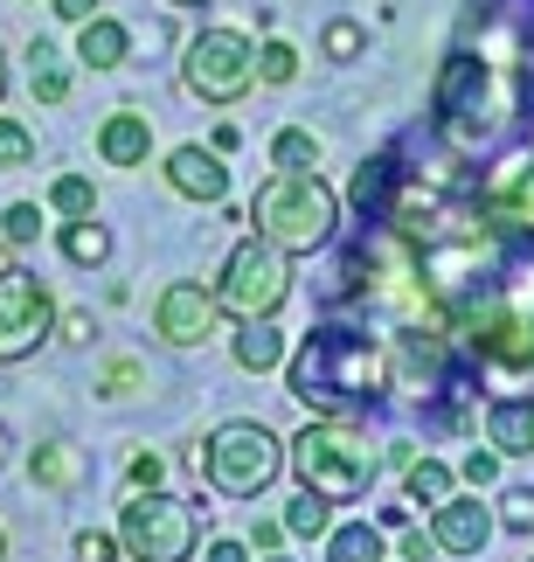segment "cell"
I'll use <instances>...</instances> for the list:
<instances>
[{
    "mask_svg": "<svg viewBox=\"0 0 534 562\" xmlns=\"http://www.w3.org/2000/svg\"><path fill=\"white\" fill-rule=\"evenodd\" d=\"M382 389H389V361L368 334L354 327H319L298 340L292 355V396L319 409V417H354V409H368Z\"/></svg>",
    "mask_w": 534,
    "mask_h": 562,
    "instance_id": "1",
    "label": "cell"
},
{
    "mask_svg": "<svg viewBox=\"0 0 534 562\" xmlns=\"http://www.w3.org/2000/svg\"><path fill=\"white\" fill-rule=\"evenodd\" d=\"M285 465L298 472V486L319 501H361L382 472V445L348 417H313L298 438L285 445Z\"/></svg>",
    "mask_w": 534,
    "mask_h": 562,
    "instance_id": "2",
    "label": "cell"
},
{
    "mask_svg": "<svg viewBox=\"0 0 534 562\" xmlns=\"http://www.w3.org/2000/svg\"><path fill=\"white\" fill-rule=\"evenodd\" d=\"M250 223H258V236L264 244H277V250H319V244H333V223H340V194L327 188L306 167V175H277L258 188V202H250Z\"/></svg>",
    "mask_w": 534,
    "mask_h": 562,
    "instance_id": "3",
    "label": "cell"
},
{
    "mask_svg": "<svg viewBox=\"0 0 534 562\" xmlns=\"http://www.w3.org/2000/svg\"><path fill=\"white\" fill-rule=\"evenodd\" d=\"M292 299V250L264 244L258 229L243 236L237 250L223 257V278H216V306L229 319H277Z\"/></svg>",
    "mask_w": 534,
    "mask_h": 562,
    "instance_id": "4",
    "label": "cell"
},
{
    "mask_svg": "<svg viewBox=\"0 0 534 562\" xmlns=\"http://www.w3.org/2000/svg\"><path fill=\"white\" fill-rule=\"evenodd\" d=\"M118 542H125L133 562H188L195 542H202V514H195V501H181V493L139 486L133 501H125Z\"/></svg>",
    "mask_w": 534,
    "mask_h": 562,
    "instance_id": "5",
    "label": "cell"
},
{
    "mask_svg": "<svg viewBox=\"0 0 534 562\" xmlns=\"http://www.w3.org/2000/svg\"><path fill=\"white\" fill-rule=\"evenodd\" d=\"M277 472H285V445H277L264 424H223L216 438L202 445V480L216 486L223 501H258Z\"/></svg>",
    "mask_w": 534,
    "mask_h": 562,
    "instance_id": "6",
    "label": "cell"
},
{
    "mask_svg": "<svg viewBox=\"0 0 534 562\" xmlns=\"http://www.w3.org/2000/svg\"><path fill=\"white\" fill-rule=\"evenodd\" d=\"M181 83L202 104H243L250 83H258V49L237 29H202L181 56Z\"/></svg>",
    "mask_w": 534,
    "mask_h": 562,
    "instance_id": "7",
    "label": "cell"
},
{
    "mask_svg": "<svg viewBox=\"0 0 534 562\" xmlns=\"http://www.w3.org/2000/svg\"><path fill=\"white\" fill-rule=\"evenodd\" d=\"M56 334V299L35 271H0V369L29 361Z\"/></svg>",
    "mask_w": 534,
    "mask_h": 562,
    "instance_id": "8",
    "label": "cell"
},
{
    "mask_svg": "<svg viewBox=\"0 0 534 562\" xmlns=\"http://www.w3.org/2000/svg\"><path fill=\"white\" fill-rule=\"evenodd\" d=\"M216 319H223L216 292L195 285V278H174V285L154 299V334L167 340V348H202V340L216 334Z\"/></svg>",
    "mask_w": 534,
    "mask_h": 562,
    "instance_id": "9",
    "label": "cell"
},
{
    "mask_svg": "<svg viewBox=\"0 0 534 562\" xmlns=\"http://www.w3.org/2000/svg\"><path fill=\"white\" fill-rule=\"evenodd\" d=\"M160 175H167V188H174L181 202H223L229 194V167H223L216 146H174Z\"/></svg>",
    "mask_w": 534,
    "mask_h": 562,
    "instance_id": "10",
    "label": "cell"
},
{
    "mask_svg": "<svg viewBox=\"0 0 534 562\" xmlns=\"http://www.w3.org/2000/svg\"><path fill=\"white\" fill-rule=\"evenodd\" d=\"M486 535H493L486 501H444V507H431V549L438 555H479Z\"/></svg>",
    "mask_w": 534,
    "mask_h": 562,
    "instance_id": "11",
    "label": "cell"
},
{
    "mask_svg": "<svg viewBox=\"0 0 534 562\" xmlns=\"http://www.w3.org/2000/svg\"><path fill=\"white\" fill-rule=\"evenodd\" d=\"M146 154H154V125H146V112H112L98 125V160L104 167H146Z\"/></svg>",
    "mask_w": 534,
    "mask_h": 562,
    "instance_id": "12",
    "label": "cell"
},
{
    "mask_svg": "<svg viewBox=\"0 0 534 562\" xmlns=\"http://www.w3.org/2000/svg\"><path fill=\"white\" fill-rule=\"evenodd\" d=\"M486 445L500 459H527L534 451V396H507V403L486 409Z\"/></svg>",
    "mask_w": 534,
    "mask_h": 562,
    "instance_id": "13",
    "label": "cell"
},
{
    "mask_svg": "<svg viewBox=\"0 0 534 562\" xmlns=\"http://www.w3.org/2000/svg\"><path fill=\"white\" fill-rule=\"evenodd\" d=\"M77 56L91 63V70H118L125 56H133V29L112 14H91V21H77Z\"/></svg>",
    "mask_w": 534,
    "mask_h": 562,
    "instance_id": "14",
    "label": "cell"
},
{
    "mask_svg": "<svg viewBox=\"0 0 534 562\" xmlns=\"http://www.w3.org/2000/svg\"><path fill=\"white\" fill-rule=\"evenodd\" d=\"M396 181H402V167H396L389 154L368 160V167L354 175V209L368 215V223H389V215H396Z\"/></svg>",
    "mask_w": 534,
    "mask_h": 562,
    "instance_id": "15",
    "label": "cell"
},
{
    "mask_svg": "<svg viewBox=\"0 0 534 562\" xmlns=\"http://www.w3.org/2000/svg\"><path fill=\"white\" fill-rule=\"evenodd\" d=\"M237 369L243 375H271L277 361H285V334L271 327V319H237Z\"/></svg>",
    "mask_w": 534,
    "mask_h": 562,
    "instance_id": "16",
    "label": "cell"
},
{
    "mask_svg": "<svg viewBox=\"0 0 534 562\" xmlns=\"http://www.w3.org/2000/svg\"><path fill=\"white\" fill-rule=\"evenodd\" d=\"M327 562H382V528L368 521H348L327 535Z\"/></svg>",
    "mask_w": 534,
    "mask_h": 562,
    "instance_id": "17",
    "label": "cell"
},
{
    "mask_svg": "<svg viewBox=\"0 0 534 562\" xmlns=\"http://www.w3.org/2000/svg\"><path fill=\"white\" fill-rule=\"evenodd\" d=\"M63 257H70V265H104V257H112V229L91 223V215H77V223L63 229Z\"/></svg>",
    "mask_w": 534,
    "mask_h": 562,
    "instance_id": "18",
    "label": "cell"
},
{
    "mask_svg": "<svg viewBox=\"0 0 534 562\" xmlns=\"http://www.w3.org/2000/svg\"><path fill=\"white\" fill-rule=\"evenodd\" d=\"M271 167H285V175H306V167H319V139L306 133V125H285V133L271 139Z\"/></svg>",
    "mask_w": 534,
    "mask_h": 562,
    "instance_id": "19",
    "label": "cell"
},
{
    "mask_svg": "<svg viewBox=\"0 0 534 562\" xmlns=\"http://www.w3.org/2000/svg\"><path fill=\"white\" fill-rule=\"evenodd\" d=\"M452 465H438V459H410V501H423V507H444L452 501Z\"/></svg>",
    "mask_w": 534,
    "mask_h": 562,
    "instance_id": "20",
    "label": "cell"
},
{
    "mask_svg": "<svg viewBox=\"0 0 534 562\" xmlns=\"http://www.w3.org/2000/svg\"><path fill=\"white\" fill-rule=\"evenodd\" d=\"M35 98L42 104H63V98H70V70H63V56L49 49V42H35Z\"/></svg>",
    "mask_w": 534,
    "mask_h": 562,
    "instance_id": "21",
    "label": "cell"
},
{
    "mask_svg": "<svg viewBox=\"0 0 534 562\" xmlns=\"http://www.w3.org/2000/svg\"><path fill=\"white\" fill-rule=\"evenodd\" d=\"M29 472H35V486H49V493H70V480H77V459H70L63 445H35Z\"/></svg>",
    "mask_w": 534,
    "mask_h": 562,
    "instance_id": "22",
    "label": "cell"
},
{
    "mask_svg": "<svg viewBox=\"0 0 534 562\" xmlns=\"http://www.w3.org/2000/svg\"><path fill=\"white\" fill-rule=\"evenodd\" d=\"M327 521H333V501H319V493H298L285 507V535H327Z\"/></svg>",
    "mask_w": 534,
    "mask_h": 562,
    "instance_id": "23",
    "label": "cell"
},
{
    "mask_svg": "<svg viewBox=\"0 0 534 562\" xmlns=\"http://www.w3.org/2000/svg\"><path fill=\"white\" fill-rule=\"evenodd\" d=\"M49 209L77 223V215H91V209H98V194H91V181H83V175H63V181L49 188Z\"/></svg>",
    "mask_w": 534,
    "mask_h": 562,
    "instance_id": "24",
    "label": "cell"
},
{
    "mask_svg": "<svg viewBox=\"0 0 534 562\" xmlns=\"http://www.w3.org/2000/svg\"><path fill=\"white\" fill-rule=\"evenodd\" d=\"M298 77V49L292 42H264L258 49V83H292Z\"/></svg>",
    "mask_w": 534,
    "mask_h": 562,
    "instance_id": "25",
    "label": "cell"
},
{
    "mask_svg": "<svg viewBox=\"0 0 534 562\" xmlns=\"http://www.w3.org/2000/svg\"><path fill=\"white\" fill-rule=\"evenodd\" d=\"M35 160V133L14 119H0V167H29Z\"/></svg>",
    "mask_w": 534,
    "mask_h": 562,
    "instance_id": "26",
    "label": "cell"
},
{
    "mask_svg": "<svg viewBox=\"0 0 534 562\" xmlns=\"http://www.w3.org/2000/svg\"><path fill=\"white\" fill-rule=\"evenodd\" d=\"M35 229H42V209L35 202H14L8 215H0V236H8V244H35Z\"/></svg>",
    "mask_w": 534,
    "mask_h": 562,
    "instance_id": "27",
    "label": "cell"
},
{
    "mask_svg": "<svg viewBox=\"0 0 534 562\" xmlns=\"http://www.w3.org/2000/svg\"><path fill=\"white\" fill-rule=\"evenodd\" d=\"M327 56H340V63L361 56V29H354V21H327Z\"/></svg>",
    "mask_w": 534,
    "mask_h": 562,
    "instance_id": "28",
    "label": "cell"
},
{
    "mask_svg": "<svg viewBox=\"0 0 534 562\" xmlns=\"http://www.w3.org/2000/svg\"><path fill=\"white\" fill-rule=\"evenodd\" d=\"M139 389V361H112L104 369V396H133Z\"/></svg>",
    "mask_w": 534,
    "mask_h": 562,
    "instance_id": "29",
    "label": "cell"
},
{
    "mask_svg": "<svg viewBox=\"0 0 534 562\" xmlns=\"http://www.w3.org/2000/svg\"><path fill=\"white\" fill-rule=\"evenodd\" d=\"M465 480H473V486H493L500 480V451H473V459H465Z\"/></svg>",
    "mask_w": 534,
    "mask_h": 562,
    "instance_id": "30",
    "label": "cell"
},
{
    "mask_svg": "<svg viewBox=\"0 0 534 562\" xmlns=\"http://www.w3.org/2000/svg\"><path fill=\"white\" fill-rule=\"evenodd\" d=\"M77 562H112V535H77Z\"/></svg>",
    "mask_w": 534,
    "mask_h": 562,
    "instance_id": "31",
    "label": "cell"
},
{
    "mask_svg": "<svg viewBox=\"0 0 534 562\" xmlns=\"http://www.w3.org/2000/svg\"><path fill=\"white\" fill-rule=\"evenodd\" d=\"M125 480H133V493H139V486H160V459H154V451H139V459H133V472H125Z\"/></svg>",
    "mask_w": 534,
    "mask_h": 562,
    "instance_id": "32",
    "label": "cell"
},
{
    "mask_svg": "<svg viewBox=\"0 0 534 562\" xmlns=\"http://www.w3.org/2000/svg\"><path fill=\"white\" fill-rule=\"evenodd\" d=\"M49 8H56L63 21H91V14H104V8H98V0H49Z\"/></svg>",
    "mask_w": 534,
    "mask_h": 562,
    "instance_id": "33",
    "label": "cell"
},
{
    "mask_svg": "<svg viewBox=\"0 0 534 562\" xmlns=\"http://www.w3.org/2000/svg\"><path fill=\"white\" fill-rule=\"evenodd\" d=\"M507 501H514V507H507V521H514V528H534V493H507Z\"/></svg>",
    "mask_w": 534,
    "mask_h": 562,
    "instance_id": "34",
    "label": "cell"
},
{
    "mask_svg": "<svg viewBox=\"0 0 534 562\" xmlns=\"http://www.w3.org/2000/svg\"><path fill=\"white\" fill-rule=\"evenodd\" d=\"M91 334H98V327H91V313H70V319H63V340H77V348H83Z\"/></svg>",
    "mask_w": 534,
    "mask_h": 562,
    "instance_id": "35",
    "label": "cell"
},
{
    "mask_svg": "<svg viewBox=\"0 0 534 562\" xmlns=\"http://www.w3.org/2000/svg\"><path fill=\"white\" fill-rule=\"evenodd\" d=\"M208 562H250V542H216V549H208Z\"/></svg>",
    "mask_w": 534,
    "mask_h": 562,
    "instance_id": "36",
    "label": "cell"
},
{
    "mask_svg": "<svg viewBox=\"0 0 534 562\" xmlns=\"http://www.w3.org/2000/svg\"><path fill=\"white\" fill-rule=\"evenodd\" d=\"M0 98H8V49H0Z\"/></svg>",
    "mask_w": 534,
    "mask_h": 562,
    "instance_id": "37",
    "label": "cell"
},
{
    "mask_svg": "<svg viewBox=\"0 0 534 562\" xmlns=\"http://www.w3.org/2000/svg\"><path fill=\"white\" fill-rule=\"evenodd\" d=\"M167 8H208V0H167Z\"/></svg>",
    "mask_w": 534,
    "mask_h": 562,
    "instance_id": "38",
    "label": "cell"
},
{
    "mask_svg": "<svg viewBox=\"0 0 534 562\" xmlns=\"http://www.w3.org/2000/svg\"><path fill=\"white\" fill-rule=\"evenodd\" d=\"M0 562H8V535H0Z\"/></svg>",
    "mask_w": 534,
    "mask_h": 562,
    "instance_id": "39",
    "label": "cell"
},
{
    "mask_svg": "<svg viewBox=\"0 0 534 562\" xmlns=\"http://www.w3.org/2000/svg\"><path fill=\"white\" fill-rule=\"evenodd\" d=\"M264 562H292V555H264Z\"/></svg>",
    "mask_w": 534,
    "mask_h": 562,
    "instance_id": "40",
    "label": "cell"
}]
</instances>
